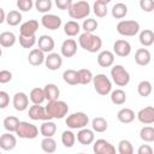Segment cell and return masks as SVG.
I'll use <instances>...</instances> for the list:
<instances>
[{
	"label": "cell",
	"instance_id": "cell-1",
	"mask_svg": "<svg viewBox=\"0 0 154 154\" xmlns=\"http://www.w3.org/2000/svg\"><path fill=\"white\" fill-rule=\"evenodd\" d=\"M78 45L81 46V48L89 53H96L102 47V40L97 35L83 32L78 37Z\"/></svg>",
	"mask_w": 154,
	"mask_h": 154
},
{
	"label": "cell",
	"instance_id": "cell-2",
	"mask_svg": "<svg viewBox=\"0 0 154 154\" xmlns=\"http://www.w3.org/2000/svg\"><path fill=\"white\" fill-rule=\"evenodd\" d=\"M47 114L49 116L51 119H63L67 112H69V106L65 101L63 100H55V101H49L47 106H45Z\"/></svg>",
	"mask_w": 154,
	"mask_h": 154
},
{
	"label": "cell",
	"instance_id": "cell-3",
	"mask_svg": "<svg viewBox=\"0 0 154 154\" xmlns=\"http://www.w3.org/2000/svg\"><path fill=\"white\" fill-rule=\"evenodd\" d=\"M91 82L95 91L101 96H106L112 91V82L103 73H97L96 76H94Z\"/></svg>",
	"mask_w": 154,
	"mask_h": 154
},
{
	"label": "cell",
	"instance_id": "cell-4",
	"mask_svg": "<svg viewBox=\"0 0 154 154\" xmlns=\"http://www.w3.org/2000/svg\"><path fill=\"white\" fill-rule=\"evenodd\" d=\"M67 12L72 19H84L90 13V5L88 1H84V0L76 1V2H72Z\"/></svg>",
	"mask_w": 154,
	"mask_h": 154
},
{
	"label": "cell",
	"instance_id": "cell-5",
	"mask_svg": "<svg viewBox=\"0 0 154 154\" xmlns=\"http://www.w3.org/2000/svg\"><path fill=\"white\" fill-rule=\"evenodd\" d=\"M88 123H89V117L84 112H75L67 116V118L65 119V124L67 125V128L72 130H77V129L81 130L85 128Z\"/></svg>",
	"mask_w": 154,
	"mask_h": 154
},
{
	"label": "cell",
	"instance_id": "cell-6",
	"mask_svg": "<svg viewBox=\"0 0 154 154\" xmlns=\"http://www.w3.org/2000/svg\"><path fill=\"white\" fill-rule=\"evenodd\" d=\"M112 82L118 87H125L130 82V75L123 65H114L111 69Z\"/></svg>",
	"mask_w": 154,
	"mask_h": 154
},
{
	"label": "cell",
	"instance_id": "cell-7",
	"mask_svg": "<svg viewBox=\"0 0 154 154\" xmlns=\"http://www.w3.org/2000/svg\"><path fill=\"white\" fill-rule=\"evenodd\" d=\"M16 135L19 138L34 140L38 135V128L29 122H19L17 130H16Z\"/></svg>",
	"mask_w": 154,
	"mask_h": 154
},
{
	"label": "cell",
	"instance_id": "cell-8",
	"mask_svg": "<svg viewBox=\"0 0 154 154\" xmlns=\"http://www.w3.org/2000/svg\"><path fill=\"white\" fill-rule=\"evenodd\" d=\"M140 31V23L132 19H126V20H120L117 24V32L122 36H135Z\"/></svg>",
	"mask_w": 154,
	"mask_h": 154
},
{
	"label": "cell",
	"instance_id": "cell-9",
	"mask_svg": "<svg viewBox=\"0 0 154 154\" xmlns=\"http://www.w3.org/2000/svg\"><path fill=\"white\" fill-rule=\"evenodd\" d=\"M94 154H116V147L103 138H99L93 144Z\"/></svg>",
	"mask_w": 154,
	"mask_h": 154
},
{
	"label": "cell",
	"instance_id": "cell-10",
	"mask_svg": "<svg viewBox=\"0 0 154 154\" xmlns=\"http://www.w3.org/2000/svg\"><path fill=\"white\" fill-rule=\"evenodd\" d=\"M41 24L43 28H46L48 30H57L61 25V18L57 14L46 13L41 17Z\"/></svg>",
	"mask_w": 154,
	"mask_h": 154
},
{
	"label": "cell",
	"instance_id": "cell-11",
	"mask_svg": "<svg viewBox=\"0 0 154 154\" xmlns=\"http://www.w3.org/2000/svg\"><path fill=\"white\" fill-rule=\"evenodd\" d=\"M28 114H29V118L32 119V120H42V122L51 120L49 116L46 112V108L43 106H41V105H32V106H30L29 111H28Z\"/></svg>",
	"mask_w": 154,
	"mask_h": 154
},
{
	"label": "cell",
	"instance_id": "cell-12",
	"mask_svg": "<svg viewBox=\"0 0 154 154\" xmlns=\"http://www.w3.org/2000/svg\"><path fill=\"white\" fill-rule=\"evenodd\" d=\"M130 53H131V45L129 43V41L120 38L113 43V54L120 58H125L130 55Z\"/></svg>",
	"mask_w": 154,
	"mask_h": 154
},
{
	"label": "cell",
	"instance_id": "cell-13",
	"mask_svg": "<svg viewBox=\"0 0 154 154\" xmlns=\"http://www.w3.org/2000/svg\"><path fill=\"white\" fill-rule=\"evenodd\" d=\"M38 29V22L36 19H29L24 23H22V25L19 26V36H35L36 31Z\"/></svg>",
	"mask_w": 154,
	"mask_h": 154
},
{
	"label": "cell",
	"instance_id": "cell-14",
	"mask_svg": "<svg viewBox=\"0 0 154 154\" xmlns=\"http://www.w3.org/2000/svg\"><path fill=\"white\" fill-rule=\"evenodd\" d=\"M12 103H13V107H14L16 111L23 112L29 106V96L23 91H18V93H16L13 95Z\"/></svg>",
	"mask_w": 154,
	"mask_h": 154
},
{
	"label": "cell",
	"instance_id": "cell-15",
	"mask_svg": "<svg viewBox=\"0 0 154 154\" xmlns=\"http://www.w3.org/2000/svg\"><path fill=\"white\" fill-rule=\"evenodd\" d=\"M45 65L48 70L51 71H55V70H59L63 65V58L60 54L58 53H49L46 58H45Z\"/></svg>",
	"mask_w": 154,
	"mask_h": 154
},
{
	"label": "cell",
	"instance_id": "cell-16",
	"mask_svg": "<svg viewBox=\"0 0 154 154\" xmlns=\"http://www.w3.org/2000/svg\"><path fill=\"white\" fill-rule=\"evenodd\" d=\"M137 119L140 123L146 124V125H150L154 123V107L153 106H147L142 109L138 111L137 113Z\"/></svg>",
	"mask_w": 154,
	"mask_h": 154
},
{
	"label": "cell",
	"instance_id": "cell-17",
	"mask_svg": "<svg viewBox=\"0 0 154 154\" xmlns=\"http://www.w3.org/2000/svg\"><path fill=\"white\" fill-rule=\"evenodd\" d=\"M61 55L65 58H72L77 53V42L73 38H66L60 47Z\"/></svg>",
	"mask_w": 154,
	"mask_h": 154
},
{
	"label": "cell",
	"instance_id": "cell-18",
	"mask_svg": "<svg viewBox=\"0 0 154 154\" xmlns=\"http://www.w3.org/2000/svg\"><path fill=\"white\" fill-rule=\"evenodd\" d=\"M17 146V138L11 132H5L0 136V148L2 150H12Z\"/></svg>",
	"mask_w": 154,
	"mask_h": 154
},
{
	"label": "cell",
	"instance_id": "cell-19",
	"mask_svg": "<svg viewBox=\"0 0 154 154\" xmlns=\"http://www.w3.org/2000/svg\"><path fill=\"white\" fill-rule=\"evenodd\" d=\"M37 45H38V49L43 53H52V51L54 49V40L52 36L49 35H41L37 40Z\"/></svg>",
	"mask_w": 154,
	"mask_h": 154
},
{
	"label": "cell",
	"instance_id": "cell-20",
	"mask_svg": "<svg viewBox=\"0 0 154 154\" xmlns=\"http://www.w3.org/2000/svg\"><path fill=\"white\" fill-rule=\"evenodd\" d=\"M77 141L83 144V146H88V144H91L95 140V135H94V131L88 129V128H83L81 129L78 132H77V136H76Z\"/></svg>",
	"mask_w": 154,
	"mask_h": 154
},
{
	"label": "cell",
	"instance_id": "cell-21",
	"mask_svg": "<svg viewBox=\"0 0 154 154\" xmlns=\"http://www.w3.org/2000/svg\"><path fill=\"white\" fill-rule=\"evenodd\" d=\"M152 60V54L147 48H138L135 52V61L140 66H147Z\"/></svg>",
	"mask_w": 154,
	"mask_h": 154
},
{
	"label": "cell",
	"instance_id": "cell-22",
	"mask_svg": "<svg viewBox=\"0 0 154 154\" xmlns=\"http://www.w3.org/2000/svg\"><path fill=\"white\" fill-rule=\"evenodd\" d=\"M114 63V54L111 51H101L97 54V64L101 67H109Z\"/></svg>",
	"mask_w": 154,
	"mask_h": 154
},
{
	"label": "cell",
	"instance_id": "cell-23",
	"mask_svg": "<svg viewBox=\"0 0 154 154\" xmlns=\"http://www.w3.org/2000/svg\"><path fill=\"white\" fill-rule=\"evenodd\" d=\"M45 53L41 52L38 48H34L30 51L29 55H28V61L30 65L32 66H40L45 63Z\"/></svg>",
	"mask_w": 154,
	"mask_h": 154
},
{
	"label": "cell",
	"instance_id": "cell-24",
	"mask_svg": "<svg viewBox=\"0 0 154 154\" xmlns=\"http://www.w3.org/2000/svg\"><path fill=\"white\" fill-rule=\"evenodd\" d=\"M43 93H45V99L49 102V101H55L59 100V95H60V90L59 88L54 84V83H48L45 85L43 88Z\"/></svg>",
	"mask_w": 154,
	"mask_h": 154
},
{
	"label": "cell",
	"instance_id": "cell-25",
	"mask_svg": "<svg viewBox=\"0 0 154 154\" xmlns=\"http://www.w3.org/2000/svg\"><path fill=\"white\" fill-rule=\"evenodd\" d=\"M109 4V0H96L93 5V12L96 17L99 18H103L107 16L108 8L107 5Z\"/></svg>",
	"mask_w": 154,
	"mask_h": 154
},
{
	"label": "cell",
	"instance_id": "cell-26",
	"mask_svg": "<svg viewBox=\"0 0 154 154\" xmlns=\"http://www.w3.org/2000/svg\"><path fill=\"white\" fill-rule=\"evenodd\" d=\"M135 117H136L135 112L131 108H128V107H124V108L119 109L118 113H117V119L123 124H129V123L134 122Z\"/></svg>",
	"mask_w": 154,
	"mask_h": 154
},
{
	"label": "cell",
	"instance_id": "cell-27",
	"mask_svg": "<svg viewBox=\"0 0 154 154\" xmlns=\"http://www.w3.org/2000/svg\"><path fill=\"white\" fill-rule=\"evenodd\" d=\"M40 132L43 137H53L57 132V124L52 120H46L41 124Z\"/></svg>",
	"mask_w": 154,
	"mask_h": 154
},
{
	"label": "cell",
	"instance_id": "cell-28",
	"mask_svg": "<svg viewBox=\"0 0 154 154\" xmlns=\"http://www.w3.org/2000/svg\"><path fill=\"white\" fill-rule=\"evenodd\" d=\"M16 41L17 37L12 31H4L0 34V47L10 48L16 43Z\"/></svg>",
	"mask_w": 154,
	"mask_h": 154
},
{
	"label": "cell",
	"instance_id": "cell-29",
	"mask_svg": "<svg viewBox=\"0 0 154 154\" xmlns=\"http://www.w3.org/2000/svg\"><path fill=\"white\" fill-rule=\"evenodd\" d=\"M138 40L143 47H150L154 43V32L150 29H144L140 32Z\"/></svg>",
	"mask_w": 154,
	"mask_h": 154
},
{
	"label": "cell",
	"instance_id": "cell-30",
	"mask_svg": "<svg viewBox=\"0 0 154 154\" xmlns=\"http://www.w3.org/2000/svg\"><path fill=\"white\" fill-rule=\"evenodd\" d=\"M63 79L65 83L70 85H77L79 84V78H78V72L72 69H67L63 72Z\"/></svg>",
	"mask_w": 154,
	"mask_h": 154
},
{
	"label": "cell",
	"instance_id": "cell-31",
	"mask_svg": "<svg viewBox=\"0 0 154 154\" xmlns=\"http://www.w3.org/2000/svg\"><path fill=\"white\" fill-rule=\"evenodd\" d=\"M112 17L116 19H123L128 14V6L124 2H117L113 5L112 10Z\"/></svg>",
	"mask_w": 154,
	"mask_h": 154
},
{
	"label": "cell",
	"instance_id": "cell-32",
	"mask_svg": "<svg viewBox=\"0 0 154 154\" xmlns=\"http://www.w3.org/2000/svg\"><path fill=\"white\" fill-rule=\"evenodd\" d=\"M79 31H81V25L76 20H69L64 24V32L70 37L77 36Z\"/></svg>",
	"mask_w": 154,
	"mask_h": 154
},
{
	"label": "cell",
	"instance_id": "cell-33",
	"mask_svg": "<svg viewBox=\"0 0 154 154\" xmlns=\"http://www.w3.org/2000/svg\"><path fill=\"white\" fill-rule=\"evenodd\" d=\"M29 100L34 103V105H41L46 99H45V93H43V88L36 87L34 89H31L30 94H29Z\"/></svg>",
	"mask_w": 154,
	"mask_h": 154
},
{
	"label": "cell",
	"instance_id": "cell-34",
	"mask_svg": "<svg viewBox=\"0 0 154 154\" xmlns=\"http://www.w3.org/2000/svg\"><path fill=\"white\" fill-rule=\"evenodd\" d=\"M111 101L113 105L122 106L126 101V94L123 89H116L111 91Z\"/></svg>",
	"mask_w": 154,
	"mask_h": 154
},
{
	"label": "cell",
	"instance_id": "cell-35",
	"mask_svg": "<svg viewBox=\"0 0 154 154\" xmlns=\"http://www.w3.org/2000/svg\"><path fill=\"white\" fill-rule=\"evenodd\" d=\"M19 122H20V120H19L17 117H14V116H8V117H6V118L4 119L2 125H4V129H5L7 132H11V134H12V132H16Z\"/></svg>",
	"mask_w": 154,
	"mask_h": 154
},
{
	"label": "cell",
	"instance_id": "cell-36",
	"mask_svg": "<svg viewBox=\"0 0 154 154\" xmlns=\"http://www.w3.org/2000/svg\"><path fill=\"white\" fill-rule=\"evenodd\" d=\"M41 149L46 154H52L57 150V142L53 137H43L41 141Z\"/></svg>",
	"mask_w": 154,
	"mask_h": 154
},
{
	"label": "cell",
	"instance_id": "cell-37",
	"mask_svg": "<svg viewBox=\"0 0 154 154\" xmlns=\"http://www.w3.org/2000/svg\"><path fill=\"white\" fill-rule=\"evenodd\" d=\"M91 128H93V131L95 132H105L108 128V123L102 117H95L91 120Z\"/></svg>",
	"mask_w": 154,
	"mask_h": 154
},
{
	"label": "cell",
	"instance_id": "cell-38",
	"mask_svg": "<svg viewBox=\"0 0 154 154\" xmlns=\"http://www.w3.org/2000/svg\"><path fill=\"white\" fill-rule=\"evenodd\" d=\"M6 23L10 26H16L22 22V13L17 10H12L6 14Z\"/></svg>",
	"mask_w": 154,
	"mask_h": 154
},
{
	"label": "cell",
	"instance_id": "cell-39",
	"mask_svg": "<svg viewBox=\"0 0 154 154\" xmlns=\"http://www.w3.org/2000/svg\"><path fill=\"white\" fill-rule=\"evenodd\" d=\"M140 138L147 143L154 142V128L153 126H143L140 131Z\"/></svg>",
	"mask_w": 154,
	"mask_h": 154
},
{
	"label": "cell",
	"instance_id": "cell-40",
	"mask_svg": "<svg viewBox=\"0 0 154 154\" xmlns=\"http://www.w3.org/2000/svg\"><path fill=\"white\" fill-rule=\"evenodd\" d=\"M152 90H153V87L149 81H141L137 85V93L140 96L147 97L152 94Z\"/></svg>",
	"mask_w": 154,
	"mask_h": 154
},
{
	"label": "cell",
	"instance_id": "cell-41",
	"mask_svg": "<svg viewBox=\"0 0 154 154\" xmlns=\"http://www.w3.org/2000/svg\"><path fill=\"white\" fill-rule=\"evenodd\" d=\"M75 142H76V135L71 130H65L61 134V143L64 144V147L71 148L73 147Z\"/></svg>",
	"mask_w": 154,
	"mask_h": 154
},
{
	"label": "cell",
	"instance_id": "cell-42",
	"mask_svg": "<svg viewBox=\"0 0 154 154\" xmlns=\"http://www.w3.org/2000/svg\"><path fill=\"white\" fill-rule=\"evenodd\" d=\"M78 72V78H79V84H83V85H87L89 83H91L93 81V73L90 70L88 69H81L77 71Z\"/></svg>",
	"mask_w": 154,
	"mask_h": 154
},
{
	"label": "cell",
	"instance_id": "cell-43",
	"mask_svg": "<svg viewBox=\"0 0 154 154\" xmlns=\"http://www.w3.org/2000/svg\"><path fill=\"white\" fill-rule=\"evenodd\" d=\"M99 26V23L96 19L94 18H87L83 20V24H82V29L84 32H88V34H93Z\"/></svg>",
	"mask_w": 154,
	"mask_h": 154
},
{
	"label": "cell",
	"instance_id": "cell-44",
	"mask_svg": "<svg viewBox=\"0 0 154 154\" xmlns=\"http://www.w3.org/2000/svg\"><path fill=\"white\" fill-rule=\"evenodd\" d=\"M118 153L119 154H134V147L130 141L122 140L118 143Z\"/></svg>",
	"mask_w": 154,
	"mask_h": 154
},
{
	"label": "cell",
	"instance_id": "cell-45",
	"mask_svg": "<svg viewBox=\"0 0 154 154\" xmlns=\"http://www.w3.org/2000/svg\"><path fill=\"white\" fill-rule=\"evenodd\" d=\"M35 8L37 10V12L41 13H48V11L52 8V1L51 0H36L35 1Z\"/></svg>",
	"mask_w": 154,
	"mask_h": 154
},
{
	"label": "cell",
	"instance_id": "cell-46",
	"mask_svg": "<svg viewBox=\"0 0 154 154\" xmlns=\"http://www.w3.org/2000/svg\"><path fill=\"white\" fill-rule=\"evenodd\" d=\"M36 43V36H19V45L23 48H31Z\"/></svg>",
	"mask_w": 154,
	"mask_h": 154
},
{
	"label": "cell",
	"instance_id": "cell-47",
	"mask_svg": "<svg viewBox=\"0 0 154 154\" xmlns=\"http://www.w3.org/2000/svg\"><path fill=\"white\" fill-rule=\"evenodd\" d=\"M34 2L32 0H18L17 1V7L19 8V11L22 12H28L32 8Z\"/></svg>",
	"mask_w": 154,
	"mask_h": 154
},
{
	"label": "cell",
	"instance_id": "cell-48",
	"mask_svg": "<svg viewBox=\"0 0 154 154\" xmlns=\"http://www.w3.org/2000/svg\"><path fill=\"white\" fill-rule=\"evenodd\" d=\"M10 103V95L5 90H0V109H4Z\"/></svg>",
	"mask_w": 154,
	"mask_h": 154
},
{
	"label": "cell",
	"instance_id": "cell-49",
	"mask_svg": "<svg viewBox=\"0 0 154 154\" xmlns=\"http://www.w3.org/2000/svg\"><path fill=\"white\" fill-rule=\"evenodd\" d=\"M140 7L144 12H152L154 10V1L153 0H141L140 1Z\"/></svg>",
	"mask_w": 154,
	"mask_h": 154
},
{
	"label": "cell",
	"instance_id": "cell-50",
	"mask_svg": "<svg viewBox=\"0 0 154 154\" xmlns=\"http://www.w3.org/2000/svg\"><path fill=\"white\" fill-rule=\"evenodd\" d=\"M12 79V72L8 70H1L0 71V83L6 84Z\"/></svg>",
	"mask_w": 154,
	"mask_h": 154
},
{
	"label": "cell",
	"instance_id": "cell-51",
	"mask_svg": "<svg viewBox=\"0 0 154 154\" xmlns=\"http://www.w3.org/2000/svg\"><path fill=\"white\" fill-rule=\"evenodd\" d=\"M55 5L60 10H69L71 7V5H72V1L71 0H57Z\"/></svg>",
	"mask_w": 154,
	"mask_h": 154
},
{
	"label": "cell",
	"instance_id": "cell-52",
	"mask_svg": "<svg viewBox=\"0 0 154 154\" xmlns=\"http://www.w3.org/2000/svg\"><path fill=\"white\" fill-rule=\"evenodd\" d=\"M137 154H153V148L149 144H141L137 149Z\"/></svg>",
	"mask_w": 154,
	"mask_h": 154
},
{
	"label": "cell",
	"instance_id": "cell-53",
	"mask_svg": "<svg viewBox=\"0 0 154 154\" xmlns=\"http://www.w3.org/2000/svg\"><path fill=\"white\" fill-rule=\"evenodd\" d=\"M5 19H6V13H5L4 8L0 7V24H2L5 22Z\"/></svg>",
	"mask_w": 154,
	"mask_h": 154
},
{
	"label": "cell",
	"instance_id": "cell-54",
	"mask_svg": "<svg viewBox=\"0 0 154 154\" xmlns=\"http://www.w3.org/2000/svg\"><path fill=\"white\" fill-rule=\"evenodd\" d=\"M1 55H2V48L0 47V58H1Z\"/></svg>",
	"mask_w": 154,
	"mask_h": 154
},
{
	"label": "cell",
	"instance_id": "cell-55",
	"mask_svg": "<svg viewBox=\"0 0 154 154\" xmlns=\"http://www.w3.org/2000/svg\"><path fill=\"white\" fill-rule=\"evenodd\" d=\"M77 154H85V153H77Z\"/></svg>",
	"mask_w": 154,
	"mask_h": 154
},
{
	"label": "cell",
	"instance_id": "cell-56",
	"mask_svg": "<svg viewBox=\"0 0 154 154\" xmlns=\"http://www.w3.org/2000/svg\"><path fill=\"white\" fill-rule=\"evenodd\" d=\"M0 154H2V153H1V152H0Z\"/></svg>",
	"mask_w": 154,
	"mask_h": 154
}]
</instances>
